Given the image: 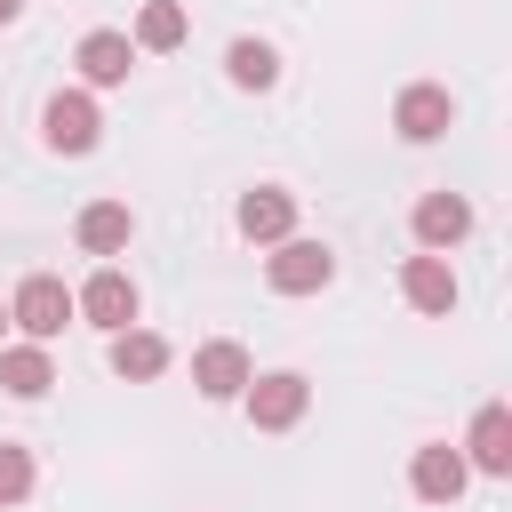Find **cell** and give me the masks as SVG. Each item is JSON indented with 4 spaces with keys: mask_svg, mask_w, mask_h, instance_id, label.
Returning <instances> with one entry per match:
<instances>
[{
    "mask_svg": "<svg viewBox=\"0 0 512 512\" xmlns=\"http://www.w3.org/2000/svg\"><path fill=\"white\" fill-rule=\"evenodd\" d=\"M40 136H48V152H96V136H104L96 96H88V88L48 96V104H40Z\"/></svg>",
    "mask_w": 512,
    "mask_h": 512,
    "instance_id": "6",
    "label": "cell"
},
{
    "mask_svg": "<svg viewBox=\"0 0 512 512\" xmlns=\"http://www.w3.org/2000/svg\"><path fill=\"white\" fill-rule=\"evenodd\" d=\"M72 64H80L88 88H120V80L136 72V40H128V32H88V40L72 48Z\"/></svg>",
    "mask_w": 512,
    "mask_h": 512,
    "instance_id": "12",
    "label": "cell"
},
{
    "mask_svg": "<svg viewBox=\"0 0 512 512\" xmlns=\"http://www.w3.org/2000/svg\"><path fill=\"white\" fill-rule=\"evenodd\" d=\"M240 400H248V424L256 432H288V424H304L312 384H304V368H264V376L240 384Z\"/></svg>",
    "mask_w": 512,
    "mask_h": 512,
    "instance_id": "2",
    "label": "cell"
},
{
    "mask_svg": "<svg viewBox=\"0 0 512 512\" xmlns=\"http://www.w3.org/2000/svg\"><path fill=\"white\" fill-rule=\"evenodd\" d=\"M408 224H416V248H432V256H448V248H456V240L472 232V200H464V192H424Z\"/></svg>",
    "mask_w": 512,
    "mask_h": 512,
    "instance_id": "9",
    "label": "cell"
},
{
    "mask_svg": "<svg viewBox=\"0 0 512 512\" xmlns=\"http://www.w3.org/2000/svg\"><path fill=\"white\" fill-rule=\"evenodd\" d=\"M0 328H8V304H0Z\"/></svg>",
    "mask_w": 512,
    "mask_h": 512,
    "instance_id": "21",
    "label": "cell"
},
{
    "mask_svg": "<svg viewBox=\"0 0 512 512\" xmlns=\"http://www.w3.org/2000/svg\"><path fill=\"white\" fill-rule=\"evenodd\" d=\"M72 320H80V312H72V288H64L56 272H32V280L8 296V328H24L32 344H56Z\"/></svg>",
    "mask_w": 512,
    "mask_h": 512,
    "instance_id": "1",
    "label": "cell"
},
{
    "mask_svg": "<svg viewBox=\"0 0 512 512\" xmlns=\"http://www.w3.org/2000/svg\"><path fill=\"white\" fill-rule=\"evenodd\" d=\"M136 304H144V296H136V280H128L120 264H96V272L72 288V312H80L88 328H104V336H112V328H136Z\"/></svg>",
    "mask_w": 512,
    "mask_h": 512,
    "instance_id": "4",
    "label": "cell"
},
{
    "mask_svg": "<svg viewBox=\"0 0 512 512\" xmlns=\"http://www.w3.org/2000/svg\"><path fill=\"white\" fill-rule=\"evenodd\" d=\"M56 384V360H48V344H0V392H16V400H40Z\"/></svg>",
    "mask_w": 512,
    "mask_h": 512,
    "instance_id": "16",
    "label": "cell"
},
{
    "mask_svg": "<svg viewBox=\"0 0 512 512\" xmlns=\"http://www.w3.org/2000/svg\"><path fill=\"white\" fill-rule=\"evenodd\" d=\"M184 32H192V24H184V8H176V0H144L128 40H136V56H168V48H184Z\"/></svg>",
    "mask_w": 512,
    "mask_h": 512,
    "instance_id": "17",
    "label": "cell"
},
{
    "mask_svg": "<svg viewBox=\"0 0 512 512\" xmlns=\"http://www.w3.org/2000/svg\"><path fill=\"white\" fill-rule=\"evenodd\" d=\"M232 224H240V240H256V248L288 240V232H296V192H280V184H256V192H240Z\"/></svg>",
    "mask_w": 512,
    "mask_h": 512,
    "instance_id": "8",
    "label": "cell"
},
{
    "mask_svg": "<svg viewBox=\"0 0 512 512\" xmlns=\"http://www.w3.org/2000/svg\"><path fill=\"white\" fill-rule=\"evenodd\" d=\"M16 16H24V0H0V24H16Z\"/></svg>",
    "mask_w": 512,
    "mask_h": 512,
    "instance_id": "20",
    "label": "cell"
},
{
    "mask_svg": "<svg viewBox=\"0 0 512 512\" xmlns=\"http://www.w3.org/2000/svg\"><path fill=\"white\" fill-rule=\"evenodd\" d=\"M256 376V360L232 344V336H216V344H200L192 352V384H200V400H240V384Z\"/></svg>",
    "mask_w": 512,
    "mask_h": 512,
    "instance_id": "10",
    "label": "cell"
},
{
    "mask_svg": "<svg viewBox=\"0 0 512 512\" xmlns=\"http://www.w3.org/2000/svg\"><path fill=\"white\" fill-rule=\"evenodd\" d=\"M400 296H408L416 312H432V320L456 312V272H448V256H432V248L408 256V264H400Z\"/></svg>",
    "mask_w": 512,
    "mask_h": 512,
    "instance_id": "13",
    "label": "cell"
},
{
    "mask_svg": "<svg viewBox=\"0 0 512 512\" xmlns=\"http://www.w3.org/2000/svg\"><path fill=\"white\" fill-rule=\"evenodd\" d=\"M32 480H40V472H32V456H24L16 440H0V504H24V496H32Z\"/></svg>",
    "mask_w": 512,
    "mask_h": 512,
    "instance_id": "19",
    "label": "cell"
},
{
    "mask_svg": "<svg viewBox=\"0 0 512 512\" xmlns=\"http://www.w3.org/2000/svg\"><path fill=\"white\" fill-rule=\"evenodd\" d=\"M112 376H128V384H152V376H168V336H152V328H112Z\"/></svg>",
    "mask_w": 512,
    "mask_h": 512,
    "instance_id": "15",
    "label": "cell"
},
{
    "mask_svg": "<svg viewBox=\"0 0 512 512\" xmlns=\"http://www.w3.org/2000/svg\"><path fill=\"white\" fill-rule=\"evenodd\" d=\"M392 128H400V144H432V136L456 128V96H448L440 80H408V88L392 96Z\"/></svg>",
    "mask_w": 512,
    "mask_h": 512,
    "instance_id": "5",
    "label": "cell"
},
{
    "mask_svg": "<svg viewBox=\"0 0 512 512\" xmlns=\"http://www.w3.org/2000/svg\"><path fill=\"white\" fill-rule=\"evenodd\" d=\"M464 480H472V464H464V448H448V440H424V448L408 456V488H416L424 504H456Z\"/></svg>",
    "mask_w": 512,
    "mask_h": 512,
    "instance_id": "7",
    "label": "cell"
},
{
    "mask_svg": "<svg viewBox=\"0 0 512 512\" xmlns=\"http://www.w3.org/2000/svg\"><path fill=\"white\" fill-rule=\"evenodd\" d=\"M264 280H272V296H320L328 280H336V256H328V240H272V256H264Z\"/></svg>",
    "mask_w": 512,
    "mask_h": 512,
    "instance_id": "3",
    "label": "cell"
},
{
    "mask_svg": "<svg viewBox=\"0 0 512 512\" xmlns=\"http://www.w3.org/2000/svg\"><path fill=\"white\" fill-rule=\"evenodd\" d=\"M224 72H232V88H256V96H264V88L280 80V48H272V40H232V48H224Z\"/></svg>",
    "mask_w": 512,
    "mask_h": 512,
    "instance_id": "18",
    "label": "cell"
},
{
    "mask_svg": "<svg viewBox=\"0 0 512 512\" xmlns=\"http://www.w3.org/2000/svg\"><path fill=\"white\" fill-rule=\"evenodd\" d=\"M464 464H472V472H488V480H512V408H504V400H488V408L472 416Z\"/></svg>",
    "mask_w": 512,
    "mask_h": 512,
    "instance_id": "11",
    "label": "cell"
},
{
    "mask_svg": "<svg viewBox=\"0 0 512 512\" xmlns=\"http://www.w3.org/2000/svg\"><path fill=\"white\" fill-rule=\"evenodd\" d=\"M72 240H80L88 256H120V248L136 240V216H128V200H88V208H80V224H72Z\"/></svg>",
    "mask_w": 512,
    "mask_h": 512,
    "instance_id": "14",
    "label": "cell"
}]
</instances>
